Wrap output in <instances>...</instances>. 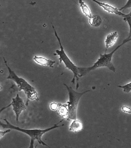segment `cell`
<instances>
[{
	"mask_svg": "<svg viewBox=\"0 0 131 148\" xmlns=\"http://www.w3.org/2000/svg\"><path fill=\"white\" fill-rule=\"evenodd\" d=\"M129 40L126 38L121 45H118L117 47L114 49L113 51H112L109 54H100V58L98 59L97 61L95 63V64L93 65V66L90 67H79V75H80V77H82L83 76L86 75V74L89 73L90 71H94L97 68L99 67H106L108 68L109 69L111 70L112 71L115 73L116 72V68L114 67V65L112 63V56L114 54V53L118 50V49L121 47L122 45H123L125 43L129 42Z\"/></svg>",
	"mask_w": 131,
	"mask_h": 148,
	"instance_id": "1",
	"label": "cell"
},
{
	"mask_svg": "<svg viewBox=\"0 0 131 148\" xmlns=\"http://www.w3.org/2000/svg\"><path fill=\"white\" fill-rule=\"evenodd\" d=\"M4 120L5 121V122H6V124H3L2 122H0V125H1V128H3V129L9 128V129H11V130H17V131H21V132H23L24 133H26L27 135H28L30 137H31V144H30L29 148H33L34 147V146H34V142L35 140H37L38 142H39L40 144H42V145H43V146L49 147L47 144H45L44 142H43L42 140V135L44 133L48 132L49 131L53 130V129L61 127V126H64V125H58L59 124H60V123L62 122V120H62L61 121H60L57 124H54L53 126V127L48 128V129H46V130H24V129H21V128H20L18 127H16V126H14V125H11L9 122L7 121V119H5Z\"/></svg>",
	"mask_w": 131,
	"mask_h": 148,
	"instance_id": "2",
	"label": "cell"
},
{
	"mask_svg": "<svg viewBox=\"0 0 131 148\" xmlns=\"http://www.w3.org/2000/svg\"><path fill=\"white\" fill-rule=\"evenodd\" d=\"M4 62L5 63V65H6L8 70H9V75L7 76V79H8V80H12L15 82V83L17 85L18 88V91H21V90H23V91L25 92L27 98L26 106L28 105L29 100L38 99L37 92L34 87L31 86V85H30L26 80H24L23 78L19 77V76L16 75L14 71L10 69V68L8 66L6 60H5V58Z\"/></svg>",
	"mask_w": 131,
	"mask_h": 148,
	"instance_id": "3",
	"label": "cell"
},
{
	"mask_svg": "<svg viewBox=\"0 0 131 148\" xmlns=\"http://www.w3.org/2000/svg\"><path fill=\"white\" fill-rule=\"evenodd\" d=\"M64 86L66 87L69 93V102L67 103L68 106V120H75L77 119V109L81 97L90 91L88 90L83 92H78L74 91L72 87L68 86L66 84H64Z\"/></svg>",
	"mask_w": 131,
	"mask_h": 148,
	"instance_id": "4",
	"label": "cell"
},
{
	"mask_svg": "<svg viewBox=\"0 0 131 148\" xmlns=\"http://www.w3.org/2000/svg\"><path fill=\"white\" fill-rule=\"evenodd\" d=\"M52 27L54 30V35H55V36L57 38V40H58L59 44H60V47H61V50H57L56 53H57V54H58V55L60 56V58H59L60 62H63L65 65L66 68L72 71L73 72V80H72V83L73 84H74L75 79L77 80V82H79V78H80V75H79V67L76 66L75 65L73 64V63L71 61L70 59L66 55V54L65 51L64 50V47L62 45L61 40H60L59 36H58V34H57V32L56 31L55 29H54V27L53 24H52Z\"/></svg>",
	"mask_w": 131,
	"mask_h": 148,
	"instance_id": "5",
	"label": "cell"
},
{
	"mask_svg": "<svg viewBox=\"0 0 131 148\" xmlns=\"http://www.w3.org/2000/svg\"><path fill=\"white\" fill-rule=\"evenodd\" d=\"M12 106V109L14 112L16 114V122H18V119H19V116H20L21 112L23 111L26 110V106L24 104L22 98L20 97L19 95H16V98H12V103L7 107H5V108H9V106Z\"/></svg>",
	"mask_w": 131,
	"mask_h": 148,
	"instance_id": "6",
	"label": "cell"
},
{
	"mask_svg": "<svg viewBox=\"0 0 131 148\" xmlns=\"http://www.w3.org/2000/svg\"><path fill=\"white\" fill-rule=\"evenodd\" d=\"M92 1H93L95 3H96L99 5L101 7H102L103 9L106 10V11H107L109 13L114 14L118 15L120 16H123V18H125L127 15V14H125L121 12V11H119V10L117 9V8L111 6V5H108L107 3H105L100 2L99 1H97V0H92Z\"/></svg>",
	"mask_w": 131,
	"mask_h": 148,
	"instance_id": "7",
	"label": "cell"
},
{
	"mask_svg": "<svg viewBox=\"0 0 131 148\" xmlns=\"http://www.w3.org/2000/svg\"><path fill=\"white\" fill-rule=\"evenodd\" d=\"M34 61L37 63L38 64L43 65V66H47V67H50L51 68H53V65L55 62L52 61L51 60H48L46 58H43V57H40V56H34L33 58Z\"/></svg>",
	"mask_w": 131,
	"mask_h": 148,
	"instance_id": "8",
	"label": "cell"
},
{
	"mask_svg": "<svg viewBox=\"0 0 131 148\" xmlns=\"http://www.w3.org/2000/svg\"><path fill=\"white\" fill-rule=\"evenodd\" d=\"M119 35L118 32H114L112 33L107 35L105 39V45L106 48L108 49V47H111L114 44H115L117 40L118 39Z\"/></svg>",
	"mask_w": 131,
	"mask_h": 148,
	"instance_id": "9",
	"label": "cell"
},
{
	"mask_svg": "<svg viewBox=\"0 0 131 148\" xmlns=\"http://www.w3.org/2000/svg\"><path fill=\"white\" fill-rule=\"evenodd\" d=\"M58 113L62 119L68 120V104L59 103L58 108Z\"/></svg>",
	"mask_w": 131,
	"mask_h": 148,
	"instance_id": "10",
	"label": "cell"
},
{
	"mask_svg": "<svg viewBox=\"0 0 131 148\" xmlns=\"http://www.w3.org/2000/svg\"><path fill=\"white\" fill-rule=\"evenodd\" d=\"M83 128V125L80 120H77V119L73 120L72 124L70 126V131H73V132L77 133L81 131Z\"/></svg>",
	"mask_w": 131,
	"mask_h": 148,
	"instance_id": "11",
	"label": "cell"
},
{
	"mask_svg": "<svg viewBox=\"0 0 131 148\" xmlns=\"http://www.w3.org/2000/svg\"><path fill=\"white\" fill-rule=\"evenodd\" d=\"M79 5H80L82 12H83L84 14L86 16H87L88 18H90L92 16V15L91 10L90 9V8L88 7V5H87L83 1V0H79Z\"/></svg>",
	"mask_w": 131,
	"mask_h": 148,
	"instance_id": "12",
	"label": "cell"
},
{
	"mask_svg": "<svg viewBox=\"0 0 131 148\" xmlns=\"http://www.w3.org/2000/svg\"><path fill=\"white\" fill-rule=\"evenodd\" d=\"M89 22L92 26L97 27L101 24L102 19L99 15H92V17L89 18Z\"/></svg>",
	"mask_w": 131,
	"mask_h": 148,
	"instance_id": "13",
	"label": "cell"
},
{
	"mask_svg": "<svg viewBox=\"0 0 131 148\" xmlns=\"http://www.w3.org/2000/svg\"><path fill=\"white\" fill-rule=\"evenodd\" d=\"M123 20L125 21H127V22L129 25L130 33H129V36H128V38H127V39L129 41H131V12L129 14H128L126 15V16H125V17L123 18Z\"/></svg>",
	"mask_w": 131,
	"mask_h": 148,
	"instance_id": "14",
	"label": "cell"
},
{
	"mask_svg": "<svg viewBox=\"0 0 131 148\" xmlns=\"http://www.w3.org/2000/svg\"><path fill=\"white\" fill-rule=\"evenodd\" d=\"M118 87H120V88L123 89V91L126 93L129 92L131 91V82L129 84L125 85V86H118Z\"/></svg>",
	"mask_w": 131,
	"mask_h": 148,
	"instance_id": "15",
	"label": "cell"
},
{
	"mask_svg": "<svg viewBox=\"0 0 131 148\" xmlns=\"http://www.w3.org/2000/svg\"><path fill=\"white\" fill-rule=\"evenodd\" d=\"M130 8H131V0H128V1L127 2V3L125 5V6L121 7L119 10V11H122V10L127 9H130Z\"/></svg>",
	"mask_w": 131,
	"mask_h": 148,
	"instance_id": "16",
	"label": "cell"
},
{
	"mask_svg": "<svg viewBox=\"0 0 131 148\" xmlns=\"http://www.w3.org/2000/svg\"><path fill=\"white\" fill-rule=\"evenodd\" d=\"M59 106V103H51V105H50V108H51V110L55 111V110H57V109H58Z\"/></svg>",
	"mask_w": 131,
	"mask_h": 148,
	"instance_id": "17",
	"label": "cell"
},
{
	"mask_svg": "<svg viewBox=\"0 0 131 148\" xmlns=\"http://www.w3.org/2000/svg\"><path fill=\"white\" fill-rule=\"evenodd\" d=\"M121 109H122V111L124 112V113L131 114V108H129V107L123 106V107H121Z\"/></svg>",
	"mask_w": 131,
	"mask_h": 148,
	"instance_id": "18",
	"label": "cell"
},
{
	"mask_svg": "<svg viewBox=\"0 0 131 148\" xmlns=\"http://www.w3.org/2000/svg\"><path fill=\"white\" fill-rule=\"evenodd\" d=\"M10 130H11V129H9V130H8L7 131H0V135H1V136H0V138H2L3 136L6 133H9L10 131Z\"/></svg>",
	"mask_w": 131,
	"mask_h": 148,
	"instance_id": "19",
	"label": "cell"
}]
</instances>
